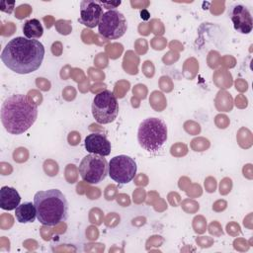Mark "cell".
<instances>
[{"mask_svg":"<svg viewBox=\"0 0 253 253\" xmlns=\"http://www.w3.org/2000/svg\"><path fill=\"white\" fill-rule=\"evenodd\" d=\"M15 216L20 223L34 222L37 217V211L34 203L24 202L15 209Z\"/></svg>","mask_w":253,"mask_h":253,"instance_id":"obj_13","label":"cell"},{"mask_svg":"<svg viewBox=\"0 0 253 253\" xmlns=\"http://www.w3.org/2000/svg\"><path fill=\"white\" fill-rule=\"evenodd\" d=\"M38 105L23 94L9 96L1 106V122L11 134L27 131L36 122Z\"/></svg>","mask_w":253,"mask_h":253,"instance_id":"obj_2","label":"cell"},{"mask_svg":"<svg viewBox=\"0 0 253 253\" xmlns=\"http://www.w3.org/2000/svg\"><path fill=\"white\" fill-rule=\"evenodd\" d=\"M109 163L105 156L90 153L82 158L78 171L83 181L89 184H98L108 175Z\"/></svg>","mask_w":253,"mask_h":253,"instance_id":"obj_6","label":"cell"},{"mask_svg":"<svg viewBox=\"0 0 253 253\" xmlns=\"http://www.w3.org/2000/svg\"><path fill=\"white\" fill-rule=\"evenodd\" d=\"M25 38L30 40L40 39L43 34V28L38 19H31L25 22L23 26Z\"/></svg>","mask_w":253,"mask_h":253,"instance_id":"obj_14","label":"cell"},{"mask_svg":"<svg viewBox=\"0 0 253 253\" xmlns=\"http://www.w3.org/2000/svg\"><path fill=\"white\" fill-rule=\"evenodd\" d=\"M229 17L234 29L240 34H249L253 28V19L250 11L242 4H235L229 10Z\"/></svg>","mask_w":253,"mask_h":253,"instance_id":"obj_10","label":"cell"},{"mask_svg":"<svg viewBox=\"0 0 253 253\" xmlns=\"http://www.w3.org/2000/svg\"><path fill=\"white\" fill-rule=\"evenodd\" d=\"M119 114V103L113 92L104 90L95 95L92 115L97 123L106 125L114 122Z\"/></svg>","mask_w":253,"mask_h":253,"instance_id":"obj_5","label":"cell"},{"mask_svg":"<svg viewBox=\"0 0 253 253\" xmlns=\"http://www.w3.org/2000/svg\"><path fill=\"white\" fill-rule=\"evenodd\" d=\"M21 202V196L18 191L9 186H3L0 189V208L4 211L15 210Z\"/></svg>","mask_w":253,"mask_h":253,"instance_id":"obj_12","label":"cell"},{"mask_svg":"<svg viewBox=\"0 0 253 253\" xmlns=\"http://www.w3.org/2000/svg\"><path fill=\"white\" fill-rule=\"evenodd\" d=\"M127 29L126 19L122 12L117 9L106 11L98 25V31L101 36L109 40L122 38Z\"/></svg>","mask_w":253,"mask_h":253,"instance_id":"obj_7","label":"cell"},{"mask_svg":"<svg viewBox=\"0 0 253 253\" xmlns=\"http://www.w3.org/2000/svg\"><path fill=\"white\" fill-rule=\"evenodd\" d=\"M103 14V7L100 2L83 0L80 2V17L78 21L88 28H95L99 25Z\"/></svg>","mask_w":253,"mask_h":253,"instance_id":"obj_9","label":"cell"},{"mask_svg":"<svg viewBox=\"0 0 253 253\" xmlns=\"http://www.w3.org/2000/svg\"><path fill=\"white\" fill-rule=\"evenodd\" d=\"M44 56V46L38 40L17 37L8 42L1 52V60L18 74H29L40 68Z\"/></svg>","mask_w":253,"mask_h":253,"instance_id":"obj_1","label":"cell"},{"mask_svg":"<svg viewBox=\"0 0 253 253\" xmlns=\"http://www.w3.org/2000/svg\"><path fill=\"white\" fill-rule=\"evenodd\" d=\"M168 128L166 123L159 118H147L138 126L137 141L147 152L159 151L167 140Z\"/></svg>","mask_w":253,"mask_h":253,"instance_id":"obj_4","label":"cell"},{"mask_svg":"<svg viewBox=\"0 0 253 253\" xmlns=\"http://www.w3.org/2000/svg\"><path fill=\"white\" fill-rule=\"evenodd\" d=\"M136 163L133 158L127 155H117L109 162L108 175L118 184H127L136 174Z\"/></svg>","mask_w":253,"mask_h":253,"instance_id":"obj_8","label":"cell"},{"mask_svg":"<svg viewBox=\"0 0 253 253\" xmlns=\"http://www.w3.org/2000/svg\"><path fill=\"white\" fill-rule=\"evenodd\" d=\"M37 218L46 226H54L68 217V202L58 189L39 191L34 196Z\"/></svg>","mask_w":253,"mask_h":253,"instance_id":"obj_3","label":"cell"},{"mask_svg":"<svg viewBox=\"0 0 253 253\" xmlns=\"http://www.w3.org/2000/svg\"><path fill=\"white\" fill-rule=\"evenodd\" d=\"M84 146L90 153L101 156H108L111 153L112 145L105 134L92 132L85 137Z\"/></svg>","mask_w":253,"mask_h":253,"instance_id":"obj_11","label":"cell"}]
</instances>
